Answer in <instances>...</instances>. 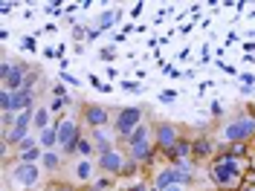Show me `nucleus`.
Returning <instances> with one entry per match:
<instances>
[{"label":"nucleus","mask_w":255,"mask_h":191,"mask_svg":"<svg viewBox=\"0 0 255 191\" xmlns=\"http://www.w3.org/2000/svg\"><path fill=\"white\" fill-rule=\"evenodd\" d=\"M212 180H215L221 189H238L244 174H241L235 157H229V154L218 157V165H215V171H212Z\"/></svg>","instance_id":"obj_1"},{"label":"nucleus","mask_w":255,"mask_h":191,"mask_svg":"<svg viewBox=\"0 0 255 191\" xmlns=\"http://www.w3.org/2000/svg\"><path fill=\"white\" fill-rule=\"evenodd\" d=\"M145 139H148V127H145V125H139L136 130H133V133H130V136H128V142H130V145L145 142Z\"/></svg>","instance_id":"obj_16"},{"label":"nucleus","mask_w":255,"mask_h":191,"mask_svg":"<svg viewBox=\"0 0 255 191\" xmlns=\"http://www.w3.org/2000/svg\"><path fill=\"white\" fill-rule=\"evenodd\" d=\"M84 119H87L93 127H105V125H108V110H105V107H99V104H90V107L84 110Z\"/></svg>","instance_id":"obj_9"},{"label":"nucleus","mask_w":255,"mask_h":191,"mask_svg":"<svg viewBox=\"0 0 255 191\" xmlns=\"http://www.w3.org/2000/svg\"><path fill=\"white\" fill-rule=\"evenodd\" d=\"M29 107H32V90H17V93H15V107H12V113L29 110Z\"/></svg>","instance_id":"obj_12"},{"label":"nucleus","mask_w":255,"mask_h":191,"mask_svg":"<svg viewBox=\"0 0 255 191\" xmlns=\"http://www.w3.org/2000/svg\"><path fill=\"white\" fill-rule=\"evenodd\" d=\"M38 157H41V151H38V148H29V151H23V154H20V162H23V165H32Z\"/></svg>","instance_id":"obj_18"},{"label":"nucleus","mask_w":255,"mask_h":191,"mask_svg":"<svg viewBox=\"0 0 255 191\" xmlns=\"http://www.w3.org/2000/svg\"><path fill=\"white\" fill-rule=\"evenodd\" d=\"M64 104H70V101H64V98H55V101H52V110H55V113L64 110Z\"/></svg>","instance_id":"obj_25"},{"label":"nucleus","mask_w":255,"mask_h":191,"mask_svg":"<svg viewBox=\"0 0 255 191\" xmlns=\"http://www.w3.org/2000/svg\"><path fill=\"white\" fill-rule=\"evenodd\" d=\"M151 154H154V148H151V142H148V139H145V142L130 145V159H133V162H148V159H151Z\"/></svg>","instance_id":"obj_10"},{"label":"nucleus","mask_w":255,"mask_h":191,"mask_svg":"<svg viewBox=\"0 0 255 191\" xmlns=\"http://www.w3.org/2000/svg\"><path fill=\"white\" fill-rule=\"evenodd\" d=\"M76 151H79L81 157H90L96 148H93V142H87V139H79V145H76Z\"/></svg>","instance_id":"obj_19"},{"label":"nucleus","mask_w":255,"mask_h":191,"mask_svg":"<svg viewBox=\"0 0 255 191\" xmlns=\"http://www.w3.org/2000/svg\"><path fill=\"white\" fill-rule=\"evenodd\" d=\"M253 171H255V157H253Z\"/></svg>","instance_id":"obj_29"},{"label":"nucleus","mask_w":255,"mask_h":191,"mask_svg":"<svg viewBox=\"0 0 255 191\" xmlns=\"http://www.w3.org/2000/svg\"><path fill=\"white\" fill-rule=\"evenodd\" d=\"M47 122H49V110H35V125L41 127V130H47Z\"/></svg>","instance_id":"obj_17"},{"label":"nucleus","mask_w":255,"mask_h":191,"mask_svg":"<svg viewBox=\"0 0 255 191\" xmlns=\"http://www.w3.org/2000/svg\"><path fill=\"white\" fill-rule=\"evenodd\" d=\"M113 55H116V52H113L111 47H108V49H102V61H113Z\"/></svg>","instance_id":"obj_24"},{"label":"nucleus","mask_w":255,"mask_h":191,"mask_svg":"<svg viewBox=\"0 0 255 191\" xmlns=\"http://www.w3.org/2000/svg\"><path fill=\"white\" fill-rule=\"evenodd\" d=\"M116 17H119V12H105L99 17V26H111V23H116Z\"/></svg>","instance_id":"obj_21"},{"label":"nucleus","mask_w":255,"mask_h":191,"mask_svg":"<svg viewBox=\"0 0 255 191\" xmlns=\"http://www.w3.org/2000/svg\"><path fill=\"white\" fill-rule=\"evenodd\" d=\"M212 151H215V145L209 142V139H197V142L191 145V154H194L197 159H206Z\"/></svg>","instance_id":"obj_13"},{"label":"nucleus","mask_w":255,"mask_h":191,"mask_svg":"<svg viewBox=\"0 0 255 191\" xmlns=\"http://www.w3.org/2000/svg\"><path fill=\"white\" fill-rule=\"evenodd\" d=\"M0 107H3V113H12V107H15V93L6 90V87H3V93H0Z\"/></svg>","instance_id":"obj_14"},{"label":"nucleus","mask_w":255,"mask_h":191,"mask_svg":"<svg viewBox=\"0 0 255 191\" xmlns=\"http://www.w3.org/2000/svg\"><path fill=\"white\" fill-rule=\"evenodd\" d=\"M23 81H26V64H15L12 73H9V79L3 81V87L12 90V93H17V90L23 87Z\"/></svg>","instance_id":"obj_7"},{"label":"nucleus","mask_w":255,"mask_h":191,"mask_svg":"<svg viewBox=\"0 0 255 191\" xmlns=\"http://www.w3.org/2000/svg\"><path fill=\"white\" fill-rule=\"evenodd\" d=\"M165 157L174 159L177 165H180V162H186V159L191 157V142H177L171 151H165Z\"/></svg>","instance_id":"obj_11"},{"label":"nucleus","mask_w":255,"mask_h":191,"mask_svg":"<svg viewBox=\"0 0 255 191\" xmlns=\"http://www.w3.org/2000/svg\"><path fill=\"white\" fill-rule=\"evenodd\" d=\"M79 139H81V136H79V127L73 125V122H67V119H64V122H58V145H61L67 154H70V151H76Z\"/></svg>","instance_id":"obj_4"},{"label":"nucleus","mask_w":255,"mask_h":191,"mask_svg":"<svg viewBox=\"0 0 255 191\" xmlns=\"http://www.w3.org/2000/svg\"><path fill=\"white\" fill-rule=\"evenodd\" d=\"M44 165H47V168H55V165H58V157H55V154H47V151H44Z\"/></svg>","instance_id":"obj_22"},{"label":"nucleus","mask_w":255,"mask_h":191,"mask_svg":"<svg viewBox=\"0 0 255 191\" xmlns=\"http://www.w3.org/2000/svg\"><path fill=\"white\" fill-rule=\"evenodd\" d=\"M15 183L17 186H35V183H38V168L20 162V165L15 168Z\"/></svg>","instance_id":"obj_8"},{"label":"nucleus","mask_w":255,"mask_h":191,"mask_svg":"<svg viewBox=\"0 0 255 191\" xmlns=\"http://www.w3.org/2000/svg\"><path fill=\"white\" fill-rule=\"evenodd\" d=\"M90 171H93V165H90V162H81L79 168H76L79 180H90Z\"/></svg>","instance_id":"obj_20"},{"label":"nucleus","mask_w":255,"mask_h":191,"mask_svg":"<svg viewBox=\"0 0 255 191\" xmlns=\"http://www.w3.org/2000/svg\"><path fill=\"white\" fill-rule=\"evenodd\" d=\"M41 142H44V148H49V145L58 142V127H47V130H41Z\"/></svg>","instance_id":"obj_15"},{"label":"nucleus","mask_w":255,"mask_h":191,"mask_svg":"<svg viewBox=\"0 0 255 191\" xmlns=\"http://www.w3.org/2000/svg\"><path fill=\"white\" fill-rule=\"evenodd\" d=\"M177 93H171V90H165V93H159V101H174Z\"/></svg>","instance_id":"obj_23"},{"label":"nucleus","mask_w":255,"mask_h":191,"mask_svg":"<svg viewBox=\"0 0 255 191\" xmlns=\"http://www.w3.org/2000/svg\"><path fill=\"white\" fill-rule=\"evenodd\" d=\"M125 90H136V93H139L142 87H139V84H133V81H125Z\"/></svg>","instance_id":"obj_26"},{"label":"nucleus","mask_w":255,"mask_h":191,"mask_svg":"<svg viewBox=\"0 0 255 191\" xmlns=\"http://www.w3.org/2000/svg\"><path fill=\"white\" fill-rule=\"evenodd\" d=\"M177 142H180V139H177V127L174 125H159L157 127V145H159V151H162V154H165V151H171Z\"/></svg>","instance_id":"obj_5"},{"label":"nucleus","mask_w":255,"mask_h":191,"mask_svg":"<svg viewBox=\"0 0 255 191\" xmlns=\"http://www.w3.org/2000/svg\"><path fill=\"white\" fill-rule=\"evenodd\" d=\"M128 191H145V186H133V189H128Z\"/></svg>","instance_id":"obj_28"},{"label":"nucleus","mask_w":255,"mask_h":191,"mask_svg":"<svg viewBox=\"0 0 255 191\" xmlns=\"http://www.w3.org/2000/svg\"><path fill=\"white\" fill-rule=\"evenodd\" d=\"M255 133V122L253 119H241V122H232V125L223 130V136L229 139V142L235 145V142H244V139H250Z\"/></svg>","instance_id":"obj_3"},{"label":"nucleus","mask_w":255,"mask_h":191,"mask_svg":"<svg viewBox=\"0 0 255 191\" xmlns=\"http://www.w3.org/2000/svg\"><path fill=\"white\" fill-rule=\"evenodd\" d=\"M162 191H183V186H168V189H162Z\"/></svg>","instance_id":"obj_27"},{"label":"nucleus","mask_w":255,"mask_h":191,"mask_svg":"<svg viewBox=\"0 0 255 191\" xmlns=\"http://www.w3.org/2000/svg\"><path fill=\"white\" fill-rule=\"evenodd\" d=\"M139 119H142V110L139 107H125V110L116 116V133H122V136H130L136 127H139Z\"/></svg>","instance_id":"obj_2"},{"label":"nucleus","mask_w":255,"mask_h":191,"mask_svg":"<svg viewBox=\"0 0 255 191\" xmlns=\"http://www.w3.org/2000/svg\"><path fill=\"white\" fill-rule=\"evenodd\" d=\"M99 165H102L108 174H119V171L125 168V165H122V157H119V151H113V148L99 154Z\"/></svg>","instance_id":"obj_6"}]
</instances>
